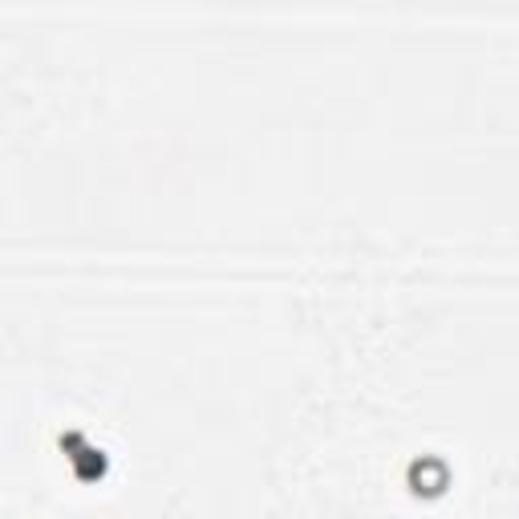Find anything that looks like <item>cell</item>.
Here are the masks:
<instances>
[{"mask_svg":"<svg viewBox=\"0 0 519 519\" xmlns=\"http://www.w3.org/2000/svg\"><path fill=\"white\" fill-rule=\"evenodd\" d=\"M446 462H438V459H430V454H422V459H414V467H410V483H414V491H426V495H438V491L446 487Z\"/></svg>","mask_w":519,"mask_h":519,"instance_id":"1","label":"cell"},{"mask_svg":"<svg viewBox=\"0 0 519 519\" xmlns=\"http://www.w3.org/2000/svg\"><path fill=\"white\" fill-rule=\"evenodd\" d=\"M74 471H77V479H102L106 475V454L94 451V446H81L74 454Z\"/></svg>","mask_w":519,"mask_h":519,"instance_id":"2","label":"cell"},{"mask_svg":"<svg viewBox=\"0 0 519 519\" xmlns=\"http://www.w3.org/2000/svg\"><path fill=\"white\" fill-rule=\"evenodd\" d=\"M81 446H86V443H81V434H77V430H66V434H61V451L77 454V451H81Z\"/></svg>","mask_w":519,"mask_h":519,"instance_id":"3","label":"cell"}]
</instances>
